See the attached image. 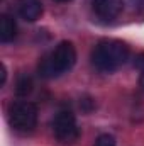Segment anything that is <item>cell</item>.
I'll list each match as a JSON object with an SVG mask.
<instances>
[{"label": "cell", "instance_id": "obj_6", "mask_svg": "<svg viewBox=\"0 0 144 146\" xmlns=\"http://www.w3.org/2000/svg\"><path fill=\"white\" fill-rule=\"evenodd\" d=\"M15 10L26 22H36L44 12L42 0H15Z\"/></svg>", "mask_w": 144, "mask_h": 146}, {"label": "cell", "instance_id": "obj_3", "mask_svg": "<svg viewBox=\"0 0 144 146\" xmlns=\"http://www.w3.org/2000/svg\"><path fill=\"white\" fill-rule=\"evenodd\" d=\"M7 119L14 131L20 134H29L37 126V107L27 100L12 102L7 110Z\"/></svg>", "mask_w": 144, "mask_h": 146}, {"label": "cell", "instance_id": "obj_2", "mask_svg": "<svg viewBox=\"0 0 144 146\" xmlns=\"http://www.w3.org/2000/svg\"><path fill=\"white\" fill-rule=\"evenodd\" d=\"M76 63V48L71 41H61L39 61L37 72L44 78H56L68 73Z\"/></svg>", "mask_w": 144, "mask_h": 146}, {"label": "cell", "instance_id": "obj_1", "mask_svg": "<svg viewBox=\"0 0 144 146\" xmlns=\"http://www.w3.org/2000/svg\"><path fill=\"white\" fill-rule=\"evenodd\" d=\"M129 46L120 39H100L92 49V65L102 73H114L129 60Z\"/></svg>", "mask_w": 144, "mask_h": 146}, {"label": "cell", "instance_id": "obj_9", "mask_svg": "<svg viewBox=\"0 0 144 146\" xmlns=\"http://www.w3.org/2000/svg\"><path fill=\"white\" fill-rule=\"evenodd\" d=\"M134 68H137V72H139V87L144 92V51L139 53V54H136V58H134Z\"/></svg>", "mask_w": 144, "mask_h": 146}, {"label": "cell", "instance_id": "obj_11", "mask_svg": "<svg viewBox=\"0 0 144 146\" xmlns=\"http://www.w3.org/2000/svg\"><path fill=\"white\" fill-rule=\"evenodd\" d=\"M0 68H2V80H0V85H5V80H7V70H5V65L2 63Z\"/></svg>", "mask_w": 144, "mask_h": 146}, {"label": "cell", "instance_id": "obj_5", "mask_svg": "<svg viewBox=\"0 0 144 146\" xmlns=\"http://www.w3.org/2000/svg\"><path fill=\"white\" fill-rule=\"evenodd\" d=\"M124 0H92L93 12L105 21H112L119 17L124 10Z\"/></svg>", "mask_w": 144, "mask_h": 146}, {"label": "cell", "instance_id": "obj_8", "mask_svg": "<svg viewBox=\"0 0 144 146\" xmlns=\"http://www.w3.org/2000/svg\"><path fill=\"white\" fill-rule=\"evenodd\" d=\"M32 87H34L32 78H31L29 75L22 73V75H19V78H17V82H15V94H17L19 97H27V95L32 92Z\"/></svg>", "mask_w": 144, "mask_h": 146}, {"label": "cell", "instance_id": "obj_10", "mask_svg": "<svg viewBox=\"0 0 144 146\" xmlns=\"http://www.w3.org/2000/svg\"><path fill=\"white\" fill-rule=\"evenodd\" d=\"M93 146H117V145H115V138H114L112 134H107V133H105V134L97 136Z\"/></svg>", "mask_w": 144, "mask_h": 146}, {"label": "cell", "instance_id": "obj_4", "mask_svg": "<svg viewBox=\"0 0 144 146\" xmlns=\"http://www.w3.org/2000/svg\"><path fill=\"white\" fill-rule=\"evenodd\" d=\"M51 129H53L54 138L63 145H71L80 136V127L76 124V117L70 110H59L51 122Z\"/></svg>", "mask_w": 144, "mask_h": 146}, {"label": "cell", "instance_id": "obj_7", "mask_svg": "<svg viewBox=\"0 0 144 146\" xmlns=\"http://www.w3.org/2000/svg\"><path fill=\"white\" fill-rule=\"evenodd\" d=\"M17 36V24L15 19L9 14H2L0 17V41L3 44L14 41V37Z\"/></svg>", "mask_w": 144, "mask_h": 146}, {"label": "cell", "instance_id": "obj_12", "mask_svg": "<svg viewBox=\"0 0 144 146\" xmlns=\"http://www.w3.org/2000/svg\"><path fill=\"white\" fill-rule=\"evenodd\" d=\"M54 2H59V3H66V2H71V0H54Z\"/></svg>", "mask_w": 144, "mask_h": 146}]
</instances>
